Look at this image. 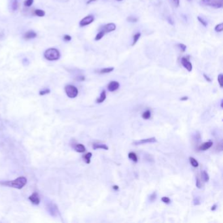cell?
<instances>
[{"instance_id":"obj_1","label":"cell","mask_w":223,"mask_h":223,"mask_svg":"<svg viewBox=\"0 0 223 223\" xmlns=\"http://www.w3.org/2000/svg\"><path fill=\"white\" fill-rule=\"evenodd\" d=\"M27 182L26 178L24 177H20L13 181H7L0 182V185L7 186L9 187H13L18 189L23 188Z\"/></svg>"},{"instance_id":"obj_2","label":"cell","mask_w":223,"mask_h":223,"mask_svg":"<svg viewBox=\"0 0 223 223\" xmlns=\"http://www.w3.org/2000/svg\"><path fill=\"white\" fill-rule=\"evenodd\" d=\"M43 57L45 60L48 61H57L61 57L60 51L56 48L52 47L47 49L43 53Z\"/></svg>"},{"instance_id":"obj_3","label":"cell","mask_w":223,"mask_h":223,"mask_svg":"<svg viewBox=\"0 0 223 223\" xmlns=\"http://www.w3.org/2000/svg\"><path fill=\"white\" fill-rule=\"evenodd\" d=\"M65 92L66 93L67 96L70 98H75L77 96L79 91L77 88L76 86L71 85H68L65 86Z\"/></svg>"},{"instance_id":"obj_4","label":"cell","mask_w":223,"mask_h":223,"mask_svg":"<svg viewBox=\"0 0 223 223\" xmlns=\"http://www.w3.org/2000/svg\"><path fill=\"white\" fill-rule=\"evenodd\" d=\"M203 5L214 8L219 9L222 7V0H201Z\"/></svg>"},{"instance_id":"obj_5","label":"cell","mask_w":223,"mask_h":223,"mask_svg":"<svg viewBox=\"0 0 223 223\" xmlns=\"http://www.w3.org/2000/svg\"><path fill=\"white\" fill-rule=\"evenodd\" d=\"M95 20V17L93 14H89V15L84 17L83 19H81L79 22V26L80 27H85L86 26H89L90 24H92Z\"/></svg>"},{"instance_id":"obj_6","label":"cell","mask_w":223,"mask_h":223,"mask_svg":"<svg viewBox=\"0 0 223 223\" xmlns=\"http://www.w3.org/2000/svg\"><path fill=\"white\" fill-rule=\"evenodd\" d=\"M181 64L188 72L192 71V65L191 61H190L188 57H182L181 58Z\"/></svg>"},{"instance_id":"obj_7","label":"cell","mask_w":223,"mask_h":223,"mask_svg":"<svg viewBox=\"0 0 223 223\" xmlns=\"http://www.w3.org/2000/svg\"><path fill=\"white\" fill-rule=\"evenodd\" d=\"M116 24L114 23H109L104 25V26H102L100 28V30H102L103 32H105V34H107V33H110L111 32L115 31L116 30Z\"/></svg>"},{"instance_id":"obj_8","label":"cell","mask_w":223,"mask_h":223,"mask_svg":"<svg viewBox=\"0 0 223 223\" xmlns=\"http://www.w3.org/2000/svg\"><path fill=\"white\" fill-rule=\"evenodd\" d=\"M38 34L36 33L34 30H28L27 32H26L24 35H23V39L25 40H31V39H34L37 38Z\"/></svg>"},{"instance_id":"obj_9","label":"cell","mask_w":223,"mask_h":223,"mask_svg":"<svg viewBox=\"0 0 223 223\" xmlns=\"http://www.w3.org/2000/svg\"><path fill=\"white\" fill-rule=\"evenodd\" d=\"M9 5L11 11H12L13 13L16 12L19 8L20 5L19 0H10Z\"/></svg>"},{"instance_id":"obj_10","label":"cell","mask_w":223,"mask_h":223,"mask_svg":"<svg viewBox=\"0 0 223 223\" xmlns=\"http://www.w3.org/2000/svg\"><path fill=\"white\" fill-rule=\"evenodd\" d=\"M120 87V84L119 82L113 81H111L109 83L107 86V89L110 92H115L116 90H118Z\"/></svg>"},{"instance_id":"obj_11","label":"cell","mask_w":223,"mask_h":223,"mask_svg":"<svg viewBox=\"0 0 223 223\" xmlns=\"http://www.w3.org/2000/svg\"><path fill=\"white\" fill-rule=\"evenodd\" d=\"M157 140L155 137H151L148 139H143V140H141L140 141H135L134 144L135 145H139L141 144H145V143H155L156 142Z\"/></svg>"},{"instance_id":"obj_12","label":"cell","mask_w":223,"mask_h":223,"mask_svg":"<svg viewBox=\"0 0 223 223\" xmlns=\"http://www.w3.org/2000/svg\"><path fill=\"white\" fill-rule=\"evenodd\" d=\"M213 143L212 141H206L203 143L202 145H201L200 147H199V150L200 151H207V149H210L212 145H213Z\"/></svg>"},{"instance_id":"obj_13","label":"cell","mask_w":223,"mask_h":223,"mask_svg":"<svg viewBox=\"0 0 223 223\" xmlns=\"http://www.w3.org/2000/svg\"><path fill=\"white\" fill-rule=\"evenodd\" d=\"M29 200H30V202L35 205H38L40 202V200L39 198V195L38 193H34L33 194H32L30 197H29Z\"/></svg>"},{"instance_id":"obj_14","label":"cell","mask_w":223,"mask_h":223,"mask_svg":"<svg viewBox=\"0 0 223 223\" xmlns=\"http://www.w3.org/2000/svg\"><path fill=\"white\" fill-rule=\"evenodd\" d=\"M46 12L44 10L38 9L34 11V15L38 17H44L45 16Z\"/></svg>"},{"instance_id":"obj_15","label":"cell","mask_w":223,"mask_h":223,"mask_svg":"<svg viewBox=\"0 0 223 223\" xmlns=\"http://www.w3.org/2000/svg\"><path fill=\"white\" fill-rule=\"evenodd\" d=\"M93 149L94 150L101 149H104V150H108L109 147L105 144H101V143H94L93 144Z\"/></svg>"},{"instance_id":"obj_16","label":"cell","mask_w":223,"mask_h":223,"mask_svg":"<svg viewBox=\"0 0 223 223\" xmlns=\"http://www.w3.org/2000/svg\"><path fill=\"white\" fill-rule=\"evenodd\" d=\"M113 70H114V68H105L101 69L100 70L98 71V73L100 74H109V73L112 72Z\"/></svg>"},{"instance_id":"obj_17","label":"cell","mask_w":223,"mask_h":223,"mask_svg":"<svg viewBox=\"0 0 223 223\" xmlns=\"http://www.w3.org/2000/svg\"><path fill=\"white\" fill-rule=\"evenodd\" d=\"M105 99H106V92H105V90H103L101 92V94H100V98H98V99L96 100V102H97L98 104L103 103V102L105 101Z\"/></svg>"},{"instance_id":"obj_18","label":"cell","mask_w":223,"mask_h":223,"mask_svg":"<svg viewBox=\"0 0 223 223\" xmlns=\"http://www.w3.org/2000/svg\"><path fill=\"white\" fill-rule=\"evenodd\" d=\"M75 150L78 152H84L86 151V149L82 144H77L75 147Z\"/></svg>"},{"instance_id":"obj_19","label":"cell","mask_w":223,"mask_h":223,"mask_svg":"<svg viewBox=\"0 0 223 223\" xmlns=\"http://www.w3.org/2000/svg\"><path fill=\"white\" fill-rule=\"evenodd\" d=\"M141 33L137 32L133 36V42H132V44H131V46L133 47L136 45L137 42L138 41V40L140 39V38H141Z\"/></svg>"},{"instance_id":"obj_20","label":"cell","mask_w":223,"mask_h":223,"mask_svg":"<svg viewBox=\"0 0 223 223\" xmlns=\"http://www.w3.org/2000/svg\"><path fill=\"white\" fill-rule=\"evenodd\" d=\"M105 35V34L104 32H103L102 30H100V32L98 33V34L96 35V37H95V38H94L95 41H100V39H101L102 38L104 37Z\"/></svg>"},{"instance_id":"obj_21","label":"cell","mask_w":223,"mask_h":223,"mask_svg":"<svg viewBox=\"0 0 223 223\" xmlns=\"http://www.w3.org/2000/svg\"><path fill=\"white\" fill-rule=\"evenodd\" d=\"M189 161H190V163H191V164L194 167H198L199 164H198V161H197V160L194 158H193V157H190Z\"/></svg>"},{"instance_id":"obj_22","label":"cell","mask_w":223,"mask_h":223,"mask_svg":"<svg viewBox=\"0 0 223 223\" xmlns=\"http://www.w3.org/2000/svg\"><path fill=\"white\" fill-rule=\"evenodd\" d=\"M92 154L91 152H88L86 153V154L83 156V158H84V160H85V162L86 163V164H90V159H91V157H92Z\"/></svg>"},{"instance_id":"obj_23","label":"cell","mask_w":223,"mask_h":223,"mask_svg":"<svg viewBox=\"0 0 223 223\" xmlns=\"http://www.w3.org/2000/svg\"><path fill=\"white\" fill-rule=\"evenodd\" d=\"M128 158L132 160L134 162H137V156L136 155V153H134L133 152H131L128 154Z\"/></svg>"},{"instance_id":"obj_24","label":"cell","mask_w":223,"mask_h":223,"mask_svg":"<svg viewBox=\"0 0 223 223\" xmlns=\"http://www.w3.org/2000/svg\"><path fill=\"white\" fill-rule=\"evenodd\" d=\"M151 113L149 110L145 111V112L143 113V114H142L143 119H144L145 120L149 119L150 118H151Z\"/></svg>"},{"instance_id":"obj_25","label":"cell","mask_w":223,"mask_h":223,"mask_svg":"<svg viewBox=\"0 0 223 223\" xmlns=\"http://www.w3.org/2000/svg\"><path fill=\"white\" fill-rule=\"evenodd\" d=\"M202 179L205 182H208L209 180V176L208 173L206 172V171H203L202 172Z\"/></svg>"},{"instance_id":"obj_26","label":"cell","mask_w":223,"mask_h":223,"mask_svg":"<svg viewBox=\"0 0 223 223\" xmlns=\"http://www.w3.org/2000/svg\"><path fill=\"white\" fill-rule=\"evenodd\" d=\"M126 20L128 22H129V23H137V22L138 21V19L137 17H134V16H129L127 17L126 19Z\"/></svg>"},{"instance_id":"obj_27","label":"cell","mask_w":223,"mask_h":223,"mask_svg":"<svg viewBox=\"0 0 223 223\" xmlns=\"http://www.w3.org/2000/svg\"><path fill=\"white\" fill-rule=\"evenodd\" d=\"M34 2V0H24L23 4L26 7H30L33 5Z\"/></svg>"},{"instance_id":"obj_28","label":"cell","mask_w":223,"mask_h":223,"mask_svg":"<svg viewBox=\"0 0 223 223\" xmlns=\"http://www.w3.org/2000/svg\"><path fill=\"white\" fill-rule=\"evenodd\" d=\"M223 30V24L220 23L215 26V31L216 32H222Z\"/></svg>"},{"instance_id":"obj_29","label":"cell","mask_w":223,"mask_h":223,"mask_svg":"<svg viewBox=\"0 0 223 223\" xmlns=\"http://www.w3.org/2000/svg\"><path fill=\"white\" fill-rule=\"evenodd\" d=\"M177 47L182 53H185L186 50V46L183 43H179L177 45Z\"/></svg>"},{"instance_id":"obj_30","label":"cell","mask_w":223,"mask_h":223,"mask_svg":"<svg viewBox=\"0 0 223 223\" xmlns=\"http://www.w3.org/2000/svg\"><path fill=\"white\" fill-rule=\"evenodd\" d=\"M197 19H198V21L200 23V24H202L203 26H204V27H207V22H206V20H205L203 19V18H202V17H200L198 16V17H197Z\"/></svg>"},{"instance_id":"obj_31","label":"cell","mask_w":223,"mask_h":223,"mask_svg":"<svg viewBox=\"0 0 223 223\" xmlns=\"http://www.w3.org/2000/svg\"><path fill=\"white\" fill-rule=\"evenodd\" d=\"M218 82L219 85H220L221 88L223 87V75L222 74H219L218 75Z\"/></svg>"},{"instance_id":"obj_32","label":"cell","mask_w":223,"mask_h":223,"mask_svg":"<svg viewBox=\"0 0 223 223\" xmlns=\"http://www.w3.org/2000/svg\"><path fill=\"white\" fill-rule=\"evenodd\" d=\"M71 36L69 35L68 34H65L63 36V40L65 42H69L71 41Z\"/></svg>"},{"instance_id":"obj_33","label":"cell","mask_w":223,"mask_h":223,"mask_svg":"<svg viewBox=\"0 0 223 223\" xmlns=\"http://www.w3.org/2000/svg\"><path fill=\"white\" fill-rule=\"evenodd\" d=\"M50 89H44V90H41V91H40V92H39V94L41 95V96H44V95H45V94H47L50 93Z\"/></svg>"},{"instance_id":"obj_34","label":"cell","mask_w":223,"mask_h":223,"mask_svg":"<svg viewBox=\"0 0 223 223\" xmlns=\"http://www.w3.org/2000/svg\"><path fill=\"white\" fill-rule=\"evenodd\" d=\"M156 199V192H153L152 194L149 197V200L151 202H154V201Z\"/></svg>"},{"instance_id":"obj_35","label":"cell","mask_w":223,"mask_h":223,"mask_svg":"<svg viewBox=\"0 0 223 223\" xmlns=\"http://www.w3.org/2000/svg\"><path fill=\"white\" fill-rule=\"evenodd\" d=\"M161 200H162V202L164 203H167V204L170 203L171 202V200H170V199L169 198H168V197H166V196L162 197Z\"/></svg>"},{"instance_id":"obj_36","label":"cell","mask_w":223,"mask_h":223,"mask_svg":"<svg viewBox=\"0 0 223 223\" xmlns=\"http://www.w3.org/2000/svg\"><path fill=\"white\" fill-rule=\"evenodd\" d=\"M196 186L198 188H202V182H201V181H200V179L198 177H196Z\"/></svg>"},{"instance_id":"obj_37","label":"cell","mask_w":223,"mask_h":223,"mask_svg":"<svg viewBox=\"0 0 223 223\" xmlns=\"http://www.w3.org/2000/svg\"><path fill=\"white\" fill-rule=\"evenodd\" d=\"M76 80H77V81H84L85 80V77L83 75H80V76L77 77Z\"/></svg>"},{"instance_id":"obj_38","label":"cell","mask_w":223,"mask_h":223,"mask_svg":"<svg viewBox=\"0 0 223 223\" xmlns=\"http://www.w3.org/2000/svg\"><path fill=\"white\" fill-rule=\"evenodd\" d=\"M22 61H23V64L25 65H28L29 63H30V61H29V60H28V58H24L23 59V60H22Z\"/></svg>"},{"instance_id":"obj_39","label":"cell","mask_w":223,"mask_h":223,"mask_svg":"<svg viewBox=\"0 0 223 223\" xmlns=\"http://www.w3.org/2000/svg\"><path fill=\"white\" fill-rule=\"evenodd\" d=\"M200 203V201L198 198H195L194 200V204L196 206V205H199Z\"/></svg>"},{"instance_id":"obj_40","label":"cell","mask_w":223,"mask_h":223,"mask_svg":"<svg viewBox=\"0 0 223 223\" xmlns=\"http://www.w3.org/2000/svg\"><path fill=\"white\" fill-rule=\"evenodd\" d=\"M203 77L205 78V79H206V81H207V82H209V83H211V81H212V80L211 79V78H209V77H208L207 75H206V74H203Z\"/></svg>"},{"instance_id":"obj_41","label":"cell","mask_w":223,"mask_h":223,"mask_svg":"<svg viewBox=\"0 0 223 223\" xmlns=\"http://www.w3.org/2000/svg\"><path fill=\"white\" fill-rule=\"evenodd\" d=\"M173 3H175V5L176 7L179 6V3H180V0H172Z\"/></svg>"},{"instance_id":"obj_42","label":"cell","mask_w":223,"mask_h":223,"mask_svg":"<svg viewBox=\"0 0 223 223\" xmlns=\"http://www.w3.org/2000/svg\"><path fill=\"white\" fill-rule=\"evenodd\" d=\"M97 1H98V0H88V1L86 2V4L89 5V4H90V3H92L95 2H97Z\"/></svg>"},{"instance_id":"obj_43","label":"cell","mask_w":223,"mask_h":223,"mask_svg":"<svg viewBox=\"0 0 223 223\" xmlns=\"http://www.w3.org/2000/svg\"><path fill=\"white\" fill-rule=\"evenodd\" d=\"M113 188L114 189L115 191H118V190L119 189V186H117V185H114L113 186Z\"/></svg>"},{"instance_id":"obj_44","label":"cell","mask_w":223,"mask_h":223,"mask_svg":"<svg viewBox=\"0 0 223 223\" xmlns=\"http://www.w3.org/2000/svg\"><path fill=\"white\" fill-rule=\"evenodd\" d=\"M188 99V97L185 96V97H182V98H181L180 100H181V101H186V100H187Z\"/></svg>"},{"instance_id":"obj_45","label":"cell","mask_w":223,"mask_h":223,"mask_svg":"<svg viewBox=\"0 0 223 223\" xmlns=\"http://www.w3.org/2000/svg\"><path fill=\"white\" fill-rule=\"evenodd\" d=\"M216 209H217V205H216V204H215L213 206H212V207H211V210H212V211H215V210Z\"/></svg>"},{"instance_id":"obj_46","label":"cell","mask_w":223,"mask_h":223,"mask_svg":"<svg viewBox=\"0 0 223 223\" xmlns=\"http://www.w3.org/2000/svg\"><path fill=\"white\" fill-rule=\"evenodd\" d=\"M222 100H221V108H222Z\"/></svg>"},{"instance_id":"obj_47","label":"cell","mask_w":223,"mask_h":223,"mask_svg":"<svg viewBox=\"0 0 223 223\" xmlns=\"http://www.w3.org/2000/svg\"><path fill=\"white\" fill-rule=\"evenodd\" d=\"M116 1H119V2H120V1H122V0H116Z\"/></svg>"},{"instance_id":"obj_48","label":"cell","mask_w":223,"mask_h":223,"mask_svg":"<svg viewBox=\"0 0 223 223\" xmlns=\"http://www.w3.org/2000/svg\"><path fill=\"white\" fill-rule=\"evenodd\" d=\"M188 1H189V2H191V0H188Z\"/></svg>"}]
</instances>
